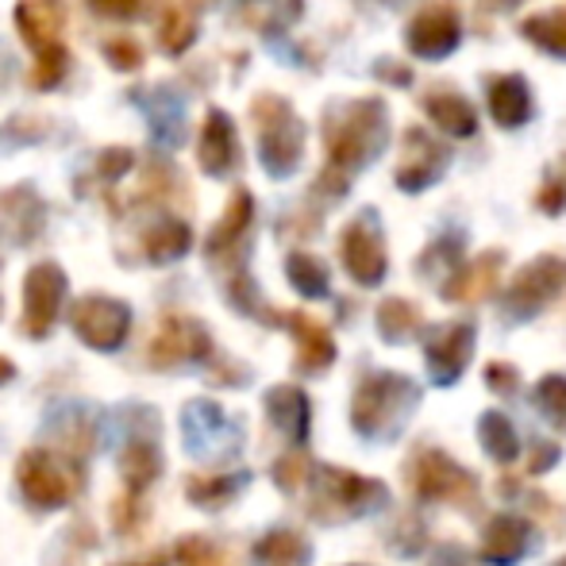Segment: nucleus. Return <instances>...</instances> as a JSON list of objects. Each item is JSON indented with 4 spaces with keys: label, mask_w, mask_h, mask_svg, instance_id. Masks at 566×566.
<instances>
[{
    "label": "nucleus",
    "mask_w": 566,
    "mask_h": 566,
    "mask_svg": "<svg viewBox=\"0 0 566 566\" xmlns=\"http://www.w3.org/2000/svg\"><path fill=\"white\" fill-rule=\"evenodd\" d=\"M524 35H528L536 46H544V51H552V54H559V59H566V8L524 20Z\"/></svg>",
    "instance_id": "nucleus-32"
},
{
    "label": "nucleus",
    "mask_w": 566,
    "mask_h": 566,
    "mask_svg": "<svg viewBox=\"0 0 566 566\" xmlns=\"http://www.w3.org/2000/svg\"><path fill=\"white\" fill-rule=\"evenodd\" d=\"M66 46L54 43V46H43V51H35V66H31V77L28 82L35 85V90H54V85L62 82V74H66Z\"/></svg>",
    "instance_id": "nucleus-35"
},
{
    "label": "nucleus",
    "mask_w": 566,
    "mask_h": 566,
    "mask_svg": "<svg viewBox=\"0 0 566 566\" xmlns=\"http://www.w3.org/2000/svg\"><path fill=\"white\" fill-rule=\"evenodd\" d=\"M428 566H474V563H470V555H467V552H459L454 544H451V547L443 544L440 552H436V559L428 563Z\"/></svg>",
    "instance_id": "nucleus-41"
},
{
    "label": "nucleus",
    "mask_w": 566,
    "mask_h": 566,
    "mask_svg": "<svg viewBox=\"0 0 566 566\" xmlns=\"http://www.w3.org/2000/svg\"><path fill=\"white\" fill-rule=\"evenodd\" d=\"M485 381H490V389L493 394H516V386H521V374L513 370V366H505V363H490L485 366Z\"/></svg>",
    "instance_id": "nucleus-40"
},
{
    "label": "nucleus",
    "mask_w": 566,
    "mask_h": 566,
    "mask_svg": "<svg viewBox=\"0 0 566 566\" xmlns=\"http://www.w3.org/2000/svg\"><path fill=\"white\" fill-rule=\"evenodd\" d=\"M539 547V528L521 513H497L485 521L482 544H478V559L490 566H516L524 555Z\"/></svg>",
    "instance_id": "nucleus-12"
},
{
    "label": "nucleus",
    "mask_w": 566,
    "mask_h": 566,
    "mask_svg": "<svg viewBox=\"0 0 566 566\" xmlns=\"http://www.w3.org/2000/svg\"><path fill=\"white\" fill-rule=\"evenodd\" d=\"M443 166H448V150H443L428 132L412 127V132L405 135V155H401V166H397V186H401L405 193H420V189H428L436 178H440Z\"/></svg>",
    "instance_id": "nucleus-16"
},
{
    "label": "nucleus",
    "mask_w": 566,
    "mask_h": 566,
    "mask_svg": "<svg viewBox=\"0 0 566 566\" xmlns=\"http://www.w3.org/2000/svg\"><path fill=\"white\" fill-rule=\"evenodd\" d=\"M174 555L170 552H155V555H143V559H132V563H116V566H170Z\"/></svg>",
    "instance_id": "nucleus-43"
},
{
    "label": "nucleus",
    "mask_w": 566,
    "mask_h": 566,
    "mask_svg": "<svg viewBox=\"0 0 566 566\" xmlns=\"http://www.w3.org/2000/svg\"><path fill=\"white\" fill-rule=\"evenodd\" d=\"M266 417L293 448H305L308 428H313V405H308L305 389L297 386H274L266 394Z\"/></svg>",
    "instance_id": "nucleus-19"
},
{
    "label": "nucleus",
    "mask_w": 566,
    "mask_h": 566,
    "mask_svg": "<svg viewBox=\"0 0 566 566\" xmlns=\"http://www.w3.org/2000/svg\"><path fill=\"white\" fill-rule=\"evenodd\" d=\"M70 328L74 336L93 350H119L132 332V308L105 293H90V297L74 301L70 308Z\"/></svg>",
    "instance_id": "nucleus-8"
},
{
    "label": "nucleus",
    "mask_w": 566,
    "mask_h": 566,
    "mask_svg": "<svg viewBox=\"0 0 566 566\" xmlns=\"http://www.w3.org/2000/svg\"><path fill=\"white\" fill-rule=\"evenodd\" d=\"M15 28H20V35L28 39L35 51H43V46L59 43L62 12L51 0H20V8H15Z\"/></svg>",
    "instance_id": "nucleus-23"
},
{
    "label": "nucleus",
    "mask_w": 566,
    "mask_h": 566,
    "mask_svg": "<svg viewBox=\"0 0 566 566\" xmlns=\"http://www.w3.org/2000/svg\"><path fill=\"white\" fill-rule=\"evenodd\" d=\"M197 158H201V170L212 174V178H224V174L235 170V163H239L235 124H231V116L220 113V108H212V113L205 116L201 143H197Z\"/></svg>",
    "instance_id": "nucleus-18"
},
{
    "label": "nucleus",
    "mask_w": 566,
    "mask_h": 566,
    "mask_svg": "<svg viewBox=\"0 0 566 566\" xmlns=\"http://www.w3.org/2000/svg\"><path fill=\"white\" fill-rule=\"evenodd\" d=\"M378 332H381V339H389V343H409V339H417L420 336V313L409 305V301H401V297L381 301V308H378Z\"/></svg>",
    "instance_id": "nucleus-31"
},
{
    "label": "nucleus",
    "mask_w": 566,
    "mask_h": 566,
    "mask_svg": "<svg viewBox=\"0 0 566 566\" xmlns=\"http://www.w3.org/2000/svg\"><path fill=\"white\" fill-rule=\"evenodd\" d=\"M566 285V262L555 259V254H544V259H532L521 274L513 277L505 297V316L509 321H532L539 308H547Z\"/></svg>",
    "instance_id": "nucleus-10"
},
{
    "label": "nucleus",
    "mask_w": 566,
    "mask_h": 566,
    "mask_svg": "<svg viewBox=\"0 0 566 566\" xmlns=\"http://www.w3.org/2000/svg\"><path fill=\"white\" fill-rule=\"evenodd\" d=\"M132 150H124V147H108V150H101V158H97V174L101 178H108V181H116L119 174H127L132 170Z\"/></svg>",
    "instance_id": "nucleus-39"
},
{
    "label": "nucleus",
    "mask_w": 566,
    "mask_h": 566,
    "mask_svg": "<svg viewBox=\"0 0 566 566\" xmlns=\"http://www.w3.org/2000/svg\"><path fill=\"white\" fill-rule=\"evenodd\" d=\"M497 274H501V254L490 251L485 259L470 262V266H462L454 277H448V285H443V301H478V297H485V293L493 290V282H497Z\"/></svg>",
    "instance_id": "nucleus-26"
},
{
    "label": "nucleus",
    "mask_w": 566,
    "mask_h": 566,
    "mask_svg": "<svg viewBox=\"0 0 566 566\" xmlns=\"http://www.w3.org/2000/svg\"><path fill=\"white\" fill-rule=\"evenodd\" d=\"M163 448H158V432L155 424L150 428H135L132 436H127L124 451H119V478H124V493H132V497H143V493L150 490V485L158 482V474H163Z\"/></svg>",
    "instance_id": "nucleus-14"
},
{
    "label": "nucleus",
    "mask_w": 566,
    "mask_h": 566,
    "mask_svg": "<svg viewBox=\"0 0 566 566\" xmlns=\"http://www.w3.org/2000/svg\"><path fill=\"white\" fill-rule=\"evenodd\" d=\"M563 201H566L563 181H552V186H547V193H539V209H547V212H559Z\"/></svg>",
    "instance_id": "nucleus-42"
},
{
    "label": "nucleus",
    "mask_w": 566,
    "mask_h": 566,
    "mask_svg": "<svg viewBox=\"0 0 566 566\" xmlns=\"http://www.w3.org/2000/svg\"><path fill=\"white\" fill-rule=\"evenodd\" d=\"M386 105L381 101H347L324 116V147H328V166H324L316 189L339 197L347 189V178L370 163L386 147Z\"/></svg>",
    "instance_id": "nucleus-1"
},
{
    "label": "nucleus",
    "mask_w": 566,
    "mask_h": 566,
    "mask_svg": "<svg viewBox=\"0 0 566 566\" xmlns=\"http://www.w3.org/2000/svg\"><path fill=\"white\" fill-rule=\"evenodd\" d=\"M536 412L552 428L566 432V374H547L536 386Z\"/></svg>",
    "instance_id": "nucleus-33"
},
{
    "label": "nucleus",
    "mask_w": 566,
    "mask_h": 566,
    "mask_svg": "<svg viewBox=\"0 0 566 566\" xmlns=\"http://www.w3.org/2000/svg\"><path fill=\"white\" fill-rule=\"evenodd\" d=\"M478 443L497 462L521 459V440H516V428L505 412H482V417H478Z\"/></svg>",
    "instance_id": "nucleus-28"
},
{
    "label": "nucleus",
    "mask_w": 566,
    "mask_h": 566,
    "mask_svg": "<svg viewBox=\"0 0 566 566\" xmlns=\"http://www.w3.org/2000/svg\"><path fill=\"white\" fill-rule=\"evenodd\" d=\"M339 254H343L347 274L355 277L358 285H378L381 277H386V266H389L386 239H381V228L374 224L370 212L358 217V220H350V224L343 228Z\"/></svg>",
    "instance_id": "nucleus-11"
},
{
    "label": "nucleus",
    "mask_w": 566,
    "mask_h": 566,
    "mask_svg": "<svg viewBox=\"0 0 566 566\" xmlns=\"http://www.w3.org/2000/svg\"><path fill=\"white\" fill-rule=\"evenodd\" d=\"M197 39V8L193 0H170L158 15V51L181 54Z\"/></svg>",
    "instance_id": "nucleus-27"
},
{
    "label": "nucleus",
    "mask_w": 566,
    "mask_h": 566,
    "mask_svg": "<svg viewBox=\"0 0 566 566\" xmlns=\"http://www.w3.org/2000/svg\"><path fill=\"white\" fill-rule=\"evenodd\" d=\"M189 247H193V231H189L186 220H174V217L158 220V224L143 235V254H147V262H155V266L178 262Z\"/></svg>",
    "instance_id": "nucleus-25"
},
{
    "label": "nucleus",
    "mask_w": 566,
    "mask_h": 566,
    "mask_svg": "<svg viewBox=\"0 0 566 566\" xmlns=\"http://www.w3.org/2000/svg\"><path fill=\"white\" fill-rule=\"evenodd\" d=\"M305 485L313 490L308 509L316 521H347V516H366L389 505V490L378 478H363L343 467H316L313 462Z\"/></svg>",
    "instance_id": "nucleus-4"
},
{
    "label": "nucleus",
    "mask_w": 566,
    "mask_h": 566,
    "mask_svg": "<svg viewBox=\"0 0 566 566\" xmlns=\"http://www.w3.org/2000/svg\"><path fill=\"white\" fill-rule=\"evenodd\" d=\"M405 482L412 497L428 505H454L470 513L478 509V478L436 448H417L405 459Z\"/></svg>",
    "instance_id": "nucleus-5"
},
{
    "label": "nucleus",
    "mask_w": 566,
    "mask_h": 566,
    "mask_svg": "<svg viewBox=\"0 0 566 566\" xmlns=\"http://www.w3.org/2000/svg\"><path fill=\"white\" fill-rule=\"evenodd\" d=\"M424 355H428V374L436 386H451L462 378L470 355H474V324H440L424 336Z\"/></svg>",
    "instance_id": "nucleus-13"
},
{
    "label": "nucleus",
    "mask_w": 566,
    "mask_h": 566,
    "mask_svg": "<svg viewBox=\"0 0 566 566\" xmlns=\"http://www.w3.org/2000/svg\"><path fill=\"white\" fill-rule=\"evenodd\" d=\"M274 324H285L290 336L297 339V366L301 374H324L332 363H336V339L324 328L321 321H313L308 313H274Z\"/></svg>",
    "instance_id": "nucleus-15"
},
{
    "label": "nucleus",
    "mask_w": 566,
    "mask_h": 566,
    "mask_svg": "<svg viewBox=\"0 0 566 566\" xmlns=\"http://www.w3.org/2000/svg\"><path fill=\"white\" fill-rule=\"evenodd\" d=\"M174 559L178 566H228V552L205 536H181L174 547Z\"/></svg>",
    "instance_id": "nucleus-34"
},
{
    "label": "nucleus",
    "mask_w": 566,
    "mask_h": 566,
    "mask_svg": "<svg viewBox=\"0 0 566 566\" xmlns=\"http://www.w3.org/2000/svg\"><path fill=\"white\" fill-rule=\"evenodd\" d=\"M424 108H428V116H432L436 124H440L443 132H451V135H470L478 127L474 108H470L459 93H428Z\"/></svg>",
    "instance_id": "nucleus-30"
},
{
    "label": "nucleus",
    "mask_w": 566,
    "mask_h": 566,
    "mask_svg": "<svg viewBox=\"0 0 566 566\" xmlns=\"http://www.w3.org/2000/svg\"><path fill=\"white\" fill-rule=\"evenodd\" d=\"M285 274H290L293 290L301 293V297H328L332 290V277H328V266H324L316 254H305V251H293L290 259H285Z\"/></svg>",
    "instance_id": "nucleus-29"
},
{
    "label": "nucleus",
    "mask_w": 566,
    "mask_h": 566,
    "mask_svg": "<svg viewBox=\"0 0 566 566\" xmlns=\"http://www.w3.org/2000/svg\"><path fill=\"white\" fill-rule=\"evenodd\" d=\"M251 559L254 566H308L313 563V544L297 528H270L251 547Z\"/></svg>",
    "instance_id": "nucleus-20"
},
{
    "label": "nucleus",
    "mask_w": 566,
    "mask_h": 566,
    "mask_svg": "<svg viewBox=\"0 0 566 566\" xmlns=\"http://www.w3.org/2000/svg\"><path fill=\"white\" fill-rule=\"evenodd\" d=\"M147 358L158 370H170V366L181 363H209V358H217V347H212V336L201 321L170 313L158 324L155 339L147 347Z\"/></svg>",
    "instance_id": "nucleus-9"
},
{
    "label": "nucleus",
    "mask_w": 566,
    "mask_h": 566,
    "mask_svg": "<svg viewBox=\"0 0 566 566\" xmlns=\"http://www.w3.org/2000/svg\"><path fill=\"white\" fill-rule=\"evenodd\" d=\"M113 524L119 536H135V532L147 524V513L139 509V497H132V493H124L119 501H113Z\"/></svg>",
    "instance_id": "nucleus-37"
},
{
    "label": "nucleus",
    "mask_w": 566,
    "mask_h": 566,
    "mask_svg": "<svg viewBox=\"0 0 566 566\" xmlns=\"http://www.w3.org/2000/svg\"><path fill=\"white\" fill-rule=\"evenodd\" d=\"M105 59L113 70H139L143 66V46L132 35H113L105 43Z\"/></svg>",
    "instance_id": "nucleus-36"
},
{
    "label": "nucleus",
    "mask_w": 566,
    "mask_h": 566,
    "mask_svg": "<svg viewBox=\"0 0 566 566\" xmlns=\"http://www.w3.org/2000/svg\"><path fill=\"white\" fill-rule=\"evenodd\" d=\"M251 116L259 124V155L266 174L274 178H290L301 163V150H305V127L293 116V108L282 97H259L251 105Z\"/></svg>",
    "instance_id": "nucleus-6"
},
{
    "label": "nucleus",
    "mask_w": 566,
    "mask_h": 566,
    "mask_svg": "<svg viewBox=\"0 0 566 566\" xmlns=\"http://www.w3.org/2000/svg\"><path fill=\"white\" fill-rule=\"evenodd\" d=\"M93 12L101 15H116V20H139L155 0H90Z\"/></svg>",
    "instance_id": "nucleus-38"
},
{
    "label": "nucleus",
    "mask_w": 566,
    "mask_h": 566,
    "mask_svg": "<svg viewBox=\"0 0 566 566\" xmlns=\"http://www.w3.org/2000/svg\"><path fill=\"white\" fill-rule=\"evenodd\" d=\"M15 482L31 509L54 513V509L74 505L77 493L85 490V467L82 459H70L54 448H31L15 462Z\"/></svg>",
    "instance_id": "nucleus-3"
},
{
    "label": "nucleus",
    "mask_w": 566,
    "mask_h": 566,
    "mask_svg": "<svg viewBox=\"0 0 566 566\" xmlns=\"http://www.w3.org/2000/svg\"><path fill=\"white\" fill-rule=\"evenodd\" d=\"M490 113L501 127H521L532 116V93L524 77H493L490 82Z\"/></svg>",
    "instance_id": "nucleus-22"
},
{
    "label": "nucleus",
    "mask_w": 566,
    "mask_h": 566,
    "mask_svg": "<svg viewBox=\"0 0 566 566\" xmlns=\"http://www.w3.org/2000/svg\"><path fill=\"white\" fill-rule=\"evenodd\" d=\"M251 220H254L251 193H247V189H235V193H231V201H228V209H224V217H220V224L212 228V235H209V254H212V259H224L231 247L247 235Z\"/></svg>",
    "instance_id": "nucleus-24"
},
{
    "label": "nucleus",
    "mask_w": 566,
    "mask_h": 566,
    "mask_svg": "<svg viewBox=\"0 0 566 566\" xmlns=\"http://www.w3.org/2000/svg\"><path fill=\"white\" fill-rule=\"evenodd\" d=\"M247 482H251L247 470H239V474H193L186 478V497L205 513H217V509L231 505L243 493Z\"/></svg>",
    "instance_id": "nucleus-21"
},
{
    "label": "nucleus",
    "mask_w": 566,
    "mask_h": 566,
    "mask_svg": "<svg viewBox=\"0 0 566 566\" xmlns=\"http://www.w3.org/2000/svg\"><path fill=\"white\" fill-rule=\"evenodd\" d=\"M555 566H566V559H559V563H555Z\"/></svg>",
    "instance_id": "nucleus-45"
},
{
    "label": "nucleus",
    "mask_w": 566,
    "mask_h": 566,
    "mask_svg": "<svg viewBox=\"0 0 566 566\" xmlns=\"http://www.w3.org/2000/svg\"><path fill=\"white\" fill-rule=\"evenodd\" d=\"M66 305V274L54 262H39L23 277V321L20 332L28 339H46L54 332Z\"/></svg>",
    "instance_id": "nucleus-7"
},
{
    "label": "nucleus",
    "mask_w": 566,
    "mask_h": 566,
    "mask_svg": "<svg viewBox=\"0 0 566 566\" xmlns=\"http://www.w3.org/2000/svg\"><path fill=\"white\" fill-rule=\"evenodd\" d=\"M12 378H15V363L0 355V386H4V381H12Z\"/></svg>",
    "instance_id": "nucleus-44"
},
{
    "label": "nucleus",
    "mask_w": 566,
    "mask_h": 566,
    "mask_svg": "<svg viewBox=\"0 0 566 566\" xmlns=\"http://www.w3.org/2000/svg\"><path fill=\"white\" fill-rule=\"evenodd\" d=\"M420 405V386L405 374L370 370L350 397V424L363 440H394Z\"/></svg>",
    "instance_id": "nucleus-2"
},
{
    "label": "nucleus",
    "mask_w": 566,
    "mask_h": 566,
    "mask_svg": "<svg viewBox=\"0 0 566 566\" xmlns=\"http://www.w3.org/2000/svg\"><path fill=\"white\" fill-rule=\"evenodd\" d=\"M459 46V12L451 4H428L409 23V51L420 59H443Z\"/></svg>",
    "instance_id": "nucleus-17"
}]
</instances>
